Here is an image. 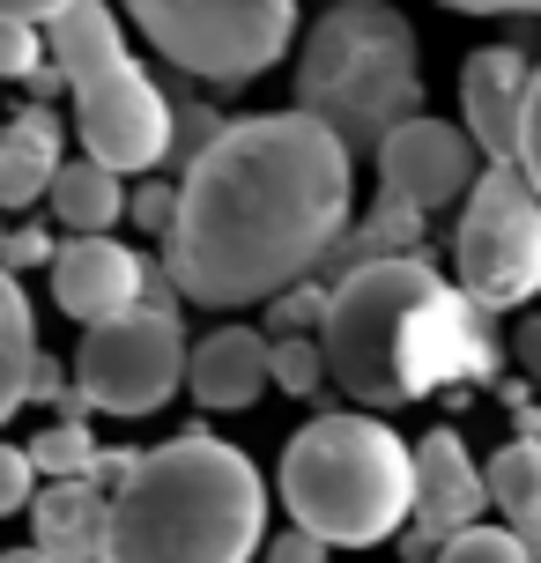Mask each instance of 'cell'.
Instances as JSON below:
<instances>
[{
    "label": "cell",
    "mask_w": 541,
    "mask_h": 563,
    "mask_svg": "<svg viewBox=\"0 0 541 563\" xmlns=\"http://www.w3.org/2000/svg\"><path fill=\"white\" fill-rule=\"evenodd\" d=\"M30 534L53 563H104L112 541V497L97 482H45L30 505Z\"/></svg>",
    "instance_id": "9a60e30c"
},
{
    "label": "cell",
    "mask_w": 541,
    "mask_h": 563,
    "mask_svg": "<svg viewBox=\"0 0 541 563\" xmlns=\"http://www.w3.org/2000/svg\"><path fill=\"white\" fill-rule=\"evenodd\" d=\"M275 386L289 400H327L334 371H327V349L319 341H275Z\"/></svg>",
    "instance_id": "603a6c76"
},
{
    "label": "cell",
    "mask_w": 541,
    "mask_h": 563,
    "mask_svg": "<svg viewBox=\"0 0 541 563\" xmlns=\"http://www.w3.org/2000/svg\"><path fill=\"white\" fill-rule=\"evenodd\" d=\"M23 97H30V104H45V112H53V97H67V75H59V59L45 67V75H30V82H23Z\"/></svg>",
    "instance_id": "836d02e7"
},
{
    "label": "cell",
    "mask_w": 541,
    "mask_h": 563,
    "mask_svg": "<svg viewBox=\"0 0 541 563\" xmlns=\"http://www.w3.org/2000/svg\"><path fill=\"white\" fill-rule=\"evenodd\" d=\"M194 378V349L172 311H126L112 327H89L75 349V386L97 400V416H156Z\"/></svg>",
    "instance_id": "9c48e42d"
},
{
    "label": "cell",
    "mask_w": 541,
    "mask_h": 563,
    "mask_svg": "<svg viewBox=\"0 0 541 563\" xmlns=\"http://www.w3.org/2000/svg\"><path fill=\"white\" fill-rule=\"evenodd\" d=\"M497 400H505V416H519V408H534V400H527V378H505V386H497Z\"/></svg>",
    "instance_id": "8d00e7d4"
},
{
    "label": "cell",
    "mask_w": 541,
    "mask_h": 563,
    "mask_svg": "<svg viewBox=\"0 0 541 563\" xmlns=\"http://www.w3.org/2000/svg\"><path fill=\"white\" fill-rule=\"evenodd\" d=\"M134 475H142V452H134V445H112L104 460H97V475H89V482H97L104 497H119V489H126Z\"/></svg>",
    "instance_id": "f546056e"
},
{
    "label": "cell",
    "mask_w": 541,
    "mask_h": 563,
    "mask_svg": "<svg viewBox=\"0 0 541 563\" xmlns=\"http://www.w3.org/2000/svg\"><path fill=\"white\" fill-rule=\"evenodd\" d=\"M53 260H59V245H53V230H45V223H15L8 238H0V267H8V275L53 267Z\"/></svg>",
    "instance_id": "83f0119b"
},
{
    "label": "cell",
    "mask_w": 541,
    "mask_h": 563,
    "mask_svg": "<svg viewBox=\"0 0 541 563\" xmlns=\"http://www.w3.org/2000/svg\"><path fill=\"white\" fill-rule=\"evenodd\" d=\"M59 75L75 97V141L89 164L119 170V178H164L172 170V89L126 53V30L104 0H59L53 30Z\"/></svg>",
    "instance_id": "8992f818"
},
{
    "label": "cell",
    "mask_w": 541,
    "mask_h": 563,
    "mask_svg": "<svg viewBox=\"0 0 541 563\" xmlns=\"http://www.w3.org/2000/svg\"><path fill=\"white\" fill-rule=\"evenodd\" d=\"M519 15H527V23H541V0H534V8H519Z\"/></svg>",
    "instance_id": "f35d334b"
},
{
    "label": "cell",
    "mask_w": 541,
    "mask_h": 563,
    "mask_svg": "<svg viewBox=\"0 0 541 563\" xmlns=\"http://www.w3.org/2000/svg\"><path fill=\"white\" fill-rule=\"evenodd\" d=\"M356 216V156L342 141L297 104L253 112L178 178L164 267L200 311L275 305L297 282H327Z\"/></svg>",
    "instance_id": "6da1fadb"
},
{
    "label": "cell",
    "mask_w": 541,
    "mask_h": 563,
    "mask_svg": "<svg viewBox=\"0 0 541 563\" xmlns=\"http://www.w3.org/2000/svg\"><path fill=\"white\" fill-rule=\"evenodd\" d=\"M489 511L527 541V556L541 563V445H497L489 452Z\"/></svg>",
    "instance_id": "ac0fdd59"
},
{
    "label": "cell",
    "mask_w": 541,
    "mask_h": 563,
    "mask_svg": "<svg viewBox=\"0 0 541 563\" xmlns=\"http://www.w3.org/2000/svg\"><path fill=\"white\" fill-rule=\"evenodd\" d=\"M327 371L364 416H394L408 400H445V394H483L505 386L512 341L497 334L483 305H467L453 275L423 260H378L334 282L327 305Z\"/></svg>",
    "instance_id": "7a4b0ae2"
},
{
    "label": "cell",
    "mask_w": 541,
    "mask_h": 563,
    "mask_svg": "<svg viewBox=\"0 0 541 563\" xmlns=\"http://www.w3.org/2000/svg\"><path fill=\"white\" fill-rule=\"evenodd\" d=\"M275 386V341L260 334V327H216V334L194 341V378H186V394L200 408H216V416H238V408H253L267 400Z\"/></svg>",
    "instance_id": "5bb4252c"
},
{
    "label": "cell",
    "mask_w": 541,
    "mask_h": 563,
    "mask_svg": "<svg viewBox=\"0 0 541 563\" xmlns=\"http://www.w3.org/2000/svg\"><path fill=\"white\" fill-rule=\"evenodd\" d=\"M0 238H8V223H0Z\"/></svg>",
    "instance_id": "ab89813d"
},
{
    "label": "cell",
    "mask_w": 541,
    "mask_h": 563,
    "mask_svg": "<svg viewBox=\"0 0 541 563\" xmlns=\"http://www.w3.org/2000/svg\"><path fill=\"white\" fill-rule=\"evenodd\" d=\"M483 511H489V467L467 460L453 422L423 430V438H416V519H408V527L445 549V541H460L467 527H483Z\"/></svg>",
    "instance_id": "4fadbf2b"
},
{
    "label": "cell",
    "mask_w": 541,
    "mask_h": 563,
    "mask_svg": "<svg viewBox=\"0 0 541 563\" xmlns=\"http://www.w3.org/2000/svg\"><path fill=\"white\" fill-rule=\"evenodd\" d=\"M438 563H534L527 556V541L512 534V527H467V534L460 541H445V549H438Z\"/></svg>",
    "instance_id": "cb8c5ba5"
},
{
    "label": "cell",
    "mask_w": 541,
    "mask_h": 563,
    "mask_svg": "<svg viewBox=\"0 0 541 563\" xmlns=\"http://www.w3.org/2000/svg\"><path fill=\"white\" fill-rule=\"evenodd\" d=\"M30 460H37L45 482H89L97 460H104V445L89 438V422H45V430L30 438Z\"/></svg>",
    "instance_id": "44dd1931"
},
{
    "label": "cell",
    "mask_w": 541,
    "mask_h": 563,
    "mask_svg": "<svg viewBox=\"0 0 541 563\" xmlns=\"http://www.w3.org/2000/svg\"><path fill=\"white\" fill-rule=\"evenodd\" d=\"M0 563H53V556H45V549L30 541V549H8V556H0Z\"/></svg>",
    "instance_id": "74e56055"
},
{
    "label": "cell",
    "mask_w": 541,
    "mask_h": 563,
    "mask_svg": "<svg viewBox=\"0 0 541 563\" xmlns=\"http://www.w3.org/2000/svg\"><path fill=\"white\" fill-rule=\"evenodd\" d=\"M172 112L178 119H172V170H164V178H186V170H194L200 156L238 126V119H230L216 97H194V89H172Z\"/></svg>",
    "instance_id": "ffe728a7"
},
{
    "label": "cell",
    "mask_w": 541,
    "mask_h": 563,
    "mask_svg": "<svg viewBox=\"0 0 541 563\" xmlns=\"http://www.w3.org/2000/svg\"><path fill=\"white\" fill-rule=\"evenodd\" d=\"M267 482L216 430H178L142 452V475L112 497L104 563H253L267 556Z\"/></svg>",
    "instance_id": "3957f363"
},
{
    "label": "cell",
    "mask_w": 541,
    "mask_h": 563,
    "mask_svg": "<svg viewBox=\"0 0 541 563\" xmlns=\"http://www.w3.org/2000/svg\"><path fill=\"white\" fill-rule=\"evenodd\" d=\"M59 170H67V156H59V119L45 104H23V112L0 126V208L53 200Z\"/></svg>",
    "instance_id": "2e32d148"
},
{
    "label": "cell",
    "mask_w": 541,
    "mask_h": 563,
    "mask_svg": "<svg viewBox=\"0 0 541 563\" xmlns=\"http://www.w3.org/2000/svg\"><path fill=\"white\" fill-rule=\"evenodd\" d=\"M37 489H45V475H37L30 445H8V438H0V519H8V511H30Z\"/></svg>",
    "instance_id": "484cf974"
},
{
    "label": "cell",
    "mask_w": 541,
    "mask_h": 563,
    "mask_svg": "<svg viewBox=\"0 0 541 563\" xmlns=\"http://www.w3.org/2000/svg\"><path fill=\"white\" fill-rule=\"evenodd\" d=\"M527 45H483L460 59V119L467 141L483 148V164H512L519 170V126H527V89H534Z\"/></svg>",
    "instance_id": "8fae6325"
},
{
    "label": "cell",
    "mask_w": 541,
    "mask_h": 563,
    "mask_svg": "<svg viewBox=\"0 0 541 563\" xmlns=\"http://www.w3.org/2000/svg\"><path fill=\"white\" fill-rule=\"evenodd\" d=\"M148 267L134 245L119 238H67L53 260V305L75 319V327H112L126 311H142V289H148Z\"/></svg>",
    "instance_id": "7c38bea8"
},
{
    "label": "cell",
    "mask_w": 541,
    "mask_h": 563,
    "mask_svg": "<svg viewBox=\"0 0 541 563\" xmlns=\"http://www.w3.org/2000/svg\"><path fill=\"white\" fill-rule=\"evenodd\" d=\"M37 319H30V297L23 282L0 267V430H8V416L30 400V371H37Z\"/></svg>",
    "instance_id": "d6986e66"
},
{
    "label": "cell",
    "mask_w": 541,
    "mask_h": 563,
    "mask_svg": "<svg viewBox=\"0 0 541 563\" xmlns=\"http://www.w3.org/2000/svg\"><path fill=\"white\" fill-rule=\"evenodd\" d=\"M97 416V400L82 394V386H67V394H59V408H53V422H89Z\"/></svg>",
    "instance_id": "e575fe53"
},
{
    "label": "cell",
    "mask_w": 541,
    "mask_h": 563,
    "mask_svg": "<svg viewBox=\"0 0 541 563\" xmlns=\"http://www.w3.org/2000/svg\"><path fill=\"white\" fill-rule=\"evenodd\" d=\"M59 394H67V364H59V356H37V371H30V400L59 408Z\"/></svg>",
    "instance_id": "d6a6232c"
},
{
    "label": "cell",
    "mask_w": 541,
    "mask_h": 563,
    "mask_svg": "<svg viewBox=\"0 0 541 563\" xmlns=\"http://www.w3.org/2000/svg\"><path fill=\"white\" fill-rule=\"evenodd\" d=\"M275 497H283L289 527L327 549L400 541L416 519V445H400L364 408H327L283 445Z\"/></svg>",
    "instance_id": "277c9868"
},
{
    "label": "cell",
    "mask_w": 541,
    "mask_h": 563,
    "mask_svg": "<svg viewBox=\"0 0 541 563\" xmlns=\"http://www.w3.org/2000/svg\"><path fill=\"white\" fill-rule=\"evenodd\" d=\"M260 563H327V541H312V534H297V527H289V534L267 541V556H260Z\"/></svg>",
    "instance_id": "4dcf8cb0"
},
{
    "label": "cell",
    "mask_w": 541,
    "mask_h": 563,
    "mask_svg": "<svg viewBox=\"0 0 541 563\" xmlns=\"http://www.w3.org/2000/svg\"><path fill=\"white\" fill-rule=\"evenodd\" d=\"M519 170H527V186L541 194V67H534V89H527V126H519Z\"/></svg>",
    "instance_id": "f1b7e54d"
},
{
    "label": "cell",
    "mask_w": 541,
    "mask_h": 563,
    "mask_svg": "<svg viewBox=\"0 0 541 563\" xmlns=\"http://www.w3.org/2000/svg\"><path fill=\"white\" fill-rule=\"evenodd\" d=\"M327 305H334V282H297L267 305V341H319L327 334Z\"/></svg>",
    "instance_id": "7402d4cb"
},
{
    "label": "cell",
    "mask_w": 541,
    "mask_h": 563,
    "mask_svg": "<svg viewBox=\"0 0 541 563\" xmlns=\"http://www.w3.org/2000/svg\"><path fill=\"white\" fill-rule=\"evenodd\" d=\"M400 556H408V563H438V541L408 527V534H400Z\"/></svg>",
    "instance_id": "d590c367"
},
{
    "label": "cell",
    "mask_w": 541,
    "mask_h": 563,
    "mask_svg": "<svg viewBox=\"0 0 541 563\" xmlns=\"http://www.w3.org/2000/svg\"><path fill=\"white\" fill-rule=\"evenodd\" d=\"M126 15L186 82H223V89L260 82L275 59H289V37H297L289 0H134Z\"/></svg>",
    "instance_id": "52a82bcc"
},
{
    "label": "cell",
    "mask_w": 541,
    "mask_h": 563,
    "mask_svg": "<svg viewBox=\"0 0 541 563\" xmlns=\"http://www.w3.org/2000/svg\"><path fill=\"white\" fill-rule=\"evenodd\" d=\"M512 364H519V378H541V311H527L512 327Z\"/></svg>",
    "instance_id": "1f68e13d"
},
{
    "label": "cell",
    "mask_w": 541,
    "mask_h": 563,
    "mask_svg": "<svg viewBox=\"0 0 541 563\" xmlns=\"http://www.w3.org/2000/svg\"><path fill=\"white\" fill-rule=\"evenodd\" d=\"M126 223L172 238V223H178V178H142V186H134V208H126Z\"/></svg>",
    "instance_id": "4316f807"
},
{
    "label": "cell",
    "mask_w": 541,
    "mask_h": 563,
    "mask_svg": "<svg viewBox=\"0 0 541 563\" xmlns=\"http://www.w3.org/2000/svg\"><path fill=\"white\" fill-rule=\"evenodd\" d=\"M483 148L467 141V126L453 119H416L400 126L386 148H378V200H400V208H467V194L483 186Z\"/></svg>",
    "instance_id": "30bf717a"
},
{
    "label": "cell",
    "mask_w": 541,
    "mask_h": 563,
    "mask_svg": "<svg viewBox=\"0 0 541 563\" xmlns=\"http://www.w3.org/2000/svg\"><path fill=\"white\" fill-rule=\"evenodd\" d=\"M297 112L319 119L349 156H378L423 119L416 23L386 0H334L297 45Z\"/></svg>",
    "instance_id": "5b68a950"
},
{
    "label": "cell",
    "mask_w": 541,
    "mask_h": 563,
    "mask_svg": "<svg viewBox=\"0 0 541 563\" xmlns=\"http://www.w3.org/2000/svg\"><path fill=\"white\" fill-rule=\"evenodd\" d=\"M453 282L467 289V305H483L489 319L534 311L541 297V194L527 186V170L489 164L483 186L467 194L453 223Z\"/></svg>",
    "instance_id": "ba28073f"
},
{
    "label": "cell",
    "mask_w": 541,
    "mask_h": 563,
    "mask_svg": "<svg viewBox=\"0 0 541 563\" xmlns=\"http://www.w3.org/2000/svg\"><path fill=\"white\" fill-rule=\"evenodd\" d=\"M126 208H134V186L89 156H67V170L53 178V223L67 238H112V223H126Z\"/></svg>",
    "instance_id": "e0dca14e"
},
{
    "label": "cell",
    "mask_w": 541,
    "mask_h": 563,
    "mask_svg": "<svg viewBox=\"0 0 541 563\" xmlns=\"http://www.w3.org/2000/svg\"><path fill=\"white\" fill-rule=\"evenodd\" d=\"M45 67H53V45H45V30L0 23V82H30V75H45Z\"/></svg>",
    "instance_id": "d4e9b609"
}]
</instances>
